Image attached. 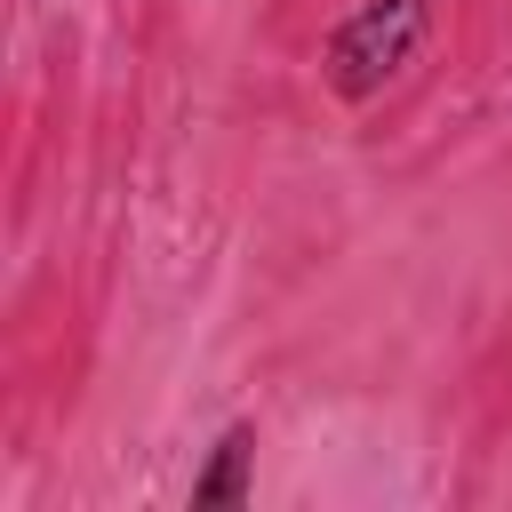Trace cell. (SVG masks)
Returning <instances> with one entry per match:
<instances>
[{
  "label": "cell",
  "instance_id": "obj_1",
  "mask_svg": "<svg viewBox=\"0 0 512 512\" xmlns=\"http://www.w3.org/2000/svg\"><path fill=\"white\" fill-rule=\"evenodd\" d=\"M424 24H432V0H360V8L328 32V48H320L328 88H336L344 104H368V96L416 56Z\"/></svg>",
  "mask_w": 512,
  "mask_h": 512
},
{
  "label": "cell",
  "instance_id": "obj_2",
  "mask_svg": "<svg viewBox=\"0 0 512 512\" xmlns=\"http://www.w3.org/2000/svg\"><path fill=\"white\" fill-rule=\"evenodd\" d=\"M256 472V424H224V440L208 448V464L192 472V504L200 512H216V504H248V480Z\"/></svg>",
  "mask_w": 512,
  "mask_h": 512
}]
</instances>
